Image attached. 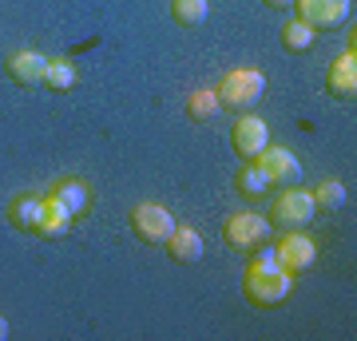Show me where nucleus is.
Here are the masks:
<instances>
[{"mask_svg":"<svg viewBox=\"0 0 357 341\" xmlns=\"http://www.w3.org/2000/svg\"><path fill=\"white\" fill-rule=\"evenodd\" d=\"M310 199H314V211H330L333 215V211H342L345 206V187L337 183V179H330V183H321Z\"/></svg>","mask_w":357,"mask_h":341,"instance_id":"nucleus-18","label":"nucleus"},{"mask_svg":"<svg viewBox=\"0 0 357 341\" xmlns=\"http://www.w3.org/2000/svg\"><path fill=\"white\" fill-rule=\"evenodd\" d=\"M52 195L64 202L72 215H79V211L88 206V187H84V183H76V179H64V183H56V190H52Z\"/></svg>","mask_w":357,"mask_h":341,"instance_id":"nucleus-19","label":"nucleus"},{"mask_svg":"<svg viewBox=\"0 0 357 341\" xmlns=\"http://www.w3.org/2000/svg\"><path fill=\"white\" fill-rule=\"evenodd\" d=\"M171 13H175V20L183 28H195V24H203L206 20V0H175Z\"/></svg>","mask_w":357,"mask_h":341,"instance_id":"nucleus-21","label":"nucleus"},{"mask_svg":"<svg viewBox=\"0 0 357 341\" xmlns=\"http://www.w3.org/2000/svg\"><path fill=\"white\" fill-rule=\"evenodd\" d=\"M222 238H227L230 250L255 254L258 246H266L270 222H266V218H258L255 211H238V215H230L227 222H222Z\"/></svg>","mask_w":357,"mask_h":341,"instance_id":"nucleus-3","label":"nucleus"},{"mask_svg":"<svg viewBox=\"0 0 357 341\" xmlns=\"http://www.w3.org/2000/svg\"><path fill=\"white\" fill-rule=\"evenodd\" d=\"M266 190H270V183H266V175H262L258 163H246L243 171H238V195H243V199H262Z\"/></svg>","mask_w":357,"mask_h":341,"instance_id":"nucleus-16","label":"nucleus"},{"mask_svg":"<svg viewBox=\"0 0 357 341\" xmlns=\"http://www.w3.org/2000/svg\"><path fill=\"white\" fill-rule=\"evenodd\" d=\"M44 84H48L52 91H68L72 88V84H76V68H72V60H48Z\"/></svg>","mask_w":357,"mask_h":341,"instance_id":"nucleus-20","label":"nucleus"},{"mask_svg":"<svg viewBox=\"0 0 357 341\" xmlns=\"http://www.w3.org/2000/svg\"><path fill=\"white\" fill-rule=\"evenodd\" d=\"M68 227H72V211H68L64 202L48 195V199H40V211H36V222H32V234L40 238H64Z\"/></svg>","mask_w":357,"mask_h":341,"instance_id":"nucleus-10","label":"nucleus"},{"mask_svg":"<svg viewBox=\"0 0 357 341\" xmlns=\"http://www.w3.org/2000/svg\"><path fill=\"white\" fill-rule=\"evenodd\" d=\"M294 290V274H286L278 266V258H274V250L270 254H255L250 262H246V274H243V294L250 305H278L286 302Z\"/></svg>","mask_w":357,"mask_h":341,"instance_id":"nucleus-1","label":"nucleus"},{"mask_svg":"<svg viewBox=\"0 0 357 341\" xmlns=\"http://www.w3.org/2000/svg\"><path fill=\"white\" fill-rule=\"evenodd\" d=\"M187 115H191V123H211L218 115V96L215 91H191L187 96Z\"/></svg>","mask_w":357,"mask_h":341,"instance_id":"nucleus-15","label":"nucleus"},{"mask_svg":"<svg viewBox=\"0 0 357 341\" xmlns=\"http://www.w3.org/2000/svg\"><path fill=\"white\" fill-rule=\"evenodd\" d=\"M262 167V175H266L270 187H298L302 183V163H298V155L286 151V147H266V151L255 159Z\"/></svg>","mask_w":357,"mask_h":341,"instance_id":"nucleus-5","label":"nucleus"},{"mask_svg":"<svg viewBox=\"0 0 357 341\" xmlns=\"http://www.w3.org/2000/svg\"><path fill=\"white\" fill-rule=\"evenodd\" d=\"M326 88H330L333 100H342V103L357 96V60H354V52H345V56H337V60L330 63Z\"/></svg>","mask_w":357,"mask_h":341,"instance_id":"nucleus-13","label":"nucleus"},{"mask_svg":"<svg viewBox=\"0 0 357 341\" xmlns=\"http://www.w3.org/2000/svg\"><path fill=\"white\" fill-rule=\"evenodd\" d=\"M8 338V321H4V317H0V341Z\"/></svg>","mask_w":357,"mask_h":341,"instance_id":"nucleus-23","label":"nucleus"},{"mask_svg":"<svg viewBox=\"0 0 357 341\" xmlns=\"http://www.w3.org/2000/svg\"><path fill=\"white\" fill-rule=\"evenodd\" d=\"M266 8H294V0H262Z\"/></svg>","mask_w":357,"mask_h":341,"instance_id":"nucleus-22","label":"nucleus"},{"mask_svg":"<svg viewBox=\"0 0 357 341\" xmlns=\"http://www.w3.org/2000/svg\"><path fill=\"white\" fill-rule=\"evenodd\" d=\"M262 91H266V76L258 68H234V72L222 76L215 96H218V107L246 112V107H255V100H262Z\"/></svg>","mask_w":357,"mask_h":341,"instance_id":"nucleus-2","label":"nucleus"},{"mask_svg":"<svg viewBox=\"0 0 357 341\" xmlns=\"http://www.w3.org/2000/svg\"><path fill=\"white\" fill-rule=\"evenodd\" d=\"M278 40H282V48L286 52H310L314 48V28L302 24V20H286L282 32H278Z\"/></svg>","mask_w":357,"mask_h":341,"instance_id":"nucleus-14","label":"nucleus"},{"mask_svg":"<svg viewBox=\"0 0 357 341\" xmlns=\"http://www.w3.org/2000/svg\"><path fill=\"white\" fill-rule=\"evenodd\" d=\"M131 230H135V238H143L147 246H159V242H167V234L175 230V218H171V211L159 206V202H143V206L131 211Z\"/></svg>","mask_w":357,"mask_h":341,"instance_id":"nucleus-4","label":"nucleus"},{"mask_svg":"<svg viewBox=\"0 0 357 341\" xmlns=\"http://www.w3.org/2000/svg\"><path fill=\"white\" fill-rule=\"evenodd\" d=\"M163 246H167V254H171L178 266H195L199 258H203V234H199L195 227H178L175 222V230L167 234Z\"/></svg>","mask_w":357,"mask_h":341,"instance_id":"nucleus-12","label":"nucleus"},{"mask_svg":"<svg viewBox=\"0 0 357 341\" xmlns=\"http://www.w3.org/2000/svg\"><path fill=\"white\" fill-rule=\"evenodd\" d=\"M274 258H278V266L286 270V274H302V270H310V266H314L318 246L310 242V234L290 230V234H282V242L274 246Z\"/></svg>","mask_w":357,"mask_h":341,"instance_id":"nucleus-7","label":"nucleus"},{"mask_svg":"<svg viewBox=\"0 0 357 341\" xmlns=\"http://www.w3.org/2000/svg\"><path fill=\"white\" fill-rule=\"evenodd\" d=\"M270 218H274V222H282V227H290V230L310 227V222H314V199H310V190L286 187V195H278V199H274Z\"/></svg>","mask_w":357,"mask_h":341,"instance_id":"nucleus-6","label":"nucleus"},{"mask_svg":"<svg viewBox=\"0 0 357 341\" xmlns=\"http://www.w3.org/2000/svg\"><path fill=\"white\" fill-rule=\"evenodd\" d=\"M4 72H8V79H16L20 88H36V84H44L48 56H40V52H13V56L4 60Z\"/></svg>","mask_w":357,"mask_h":341,"instance_id":"nucleus-11","label":"nucleus"},{"mask_svg":"<svg viewBox=\"0 0 357 341\" xmlns=\"http://www.w3.org/2000/svg\"><path fill=\"white\" fill-rule=\"evenodd\" d=\"M298 8V20L310 24L314 32L318 28H342L349 20V0H294Z\"/></svg>","mask_w":357,"mask_h":341,"instance_id":"nucleus-8","label":"nucleus"},{"mask_svg":"<svg viewBox=\"0 0 357 341\" xmlns=\"http://www.w3.org/2000/svg\"><path fill=\"white\" fill-rule=\"evenodd\" d=\"M36 211H40V199H32V195H16L13 206H8V222H13L16 230H32Z\"/></svg>","mask_w":357,"mask_h":341,"instance_id":"nucleus-17","label":"nucleus"},{"mask_svg":"<svg viewBox=\"0 0 357 341\" xmlns=\"http://www.w3.org/2000/svg\"><path fill=\"white\" fill-rule=\"evenodd\" d=\"M230 143H234V151L243 155V159H250L255 163L258 155L270 147V127L258 119V115H243L238 123L230 127Z\"/></svg>","mask_w":357,"mask_h":341,"instance_id":"nucleus-9","label":"nucleus"}]
</instances>
